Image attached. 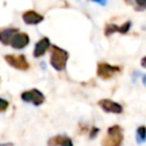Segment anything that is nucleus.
<instances>
[{
    "mask_svg": "<svg viewBox=\"0 0 146 146\" xmlns=\"http://www.w3.org/2000/svg\"><path fill=\"white\" fill-rule=\"evenodd\" d=\"M50 48V41L48 38H42L41 40H39L34 47V51H33V56L34 57H41L44 55V52Z\"/></svg>",
    "mask_w": 146,
    "mask_h": 146,
    "instance_id": "8",
    "label": "nucleus"
},
{
    "mask_svg": "<svg viewBox=\"0 0 146 146\" xmlns=\"http://www.w3.org/2000/svg\"><path fill=\"white\" fill-rule=\"evenodd\" d=\"M114 32H119V26L113 25V24H110V25H107L105 27V34L106 35H111Z\"/></svg>",
    "mask_w": 146,
    "mask_h": 146,
    "instance_id": "13",
    "label": "nucleus"
},
{
    "mask_svg": "<svg viewBox=\"0 0 146 146\" xmlns=\"http://www.w3.org/2000/svg\"><path fill=\"white\" fill-rule=\"evenodd\" d=\"M121 71L120 66H113L108 63H98L97 75L103 80H108Z\"/></svg>",
    "mask_w": 146,
    "mask_h": 146,
    "instance_id": "4",
    "label": "nucleus"
},
{
    "mask_svg": "<svg viewBox=\"0 0 146 146\" xmlns=\"http://www.w3.org/2000/svg\"><path fill=\"white\" fill-rule=\"evenodd\" d=\"M0 146H14L13 143H3V144H0Z\"/></svg>",
    "mask_w": 146,
    "mask_h": 146,
    "instance_id": "20",
    "label": "nucleus"
},
{
    "mask_svg": "<svg viewBox=\"0 0 146 146\" xmlns=\"http://www.w3.org/2000/svg\"><path fill=\"white\" fill-rule=\"evenodd\" d=\"M9 106V102L5 98H0V112H5Z\"/></svg>",
    "mask_w": 146,
    "mask_h": 146,
    "instance_id": "14",
    "label": "nucleus"
},
{
    "mask_svg": "<svg viewBox=\"0 0 146 146\" xmlns=\"http://www.w3.org/2000/svg\"><path fill=\"white\" fill-rule=\"evenodd\" d=\"M18 32L17 29H5L2 31H0V41L3 44H9L11 38L14 36V34Z\"/></svg>",
    "mask_w": 146,
    "mask_h": 146,
    "instance_id": "10",
    "label": "nucleus"
},
{
    "mask_svg": "<svg viewBox=\"0 0 146 146\" xmlns=\"http://www.w3.org/2000/svg\"><path fill=\"white\" fill-rule=\"evenodd\" d=\"M5 60L14 68L16 70H21V71H26L30 67L29 62L26 60L24 55H18V56H14V55H6L5 56Z\"/></svg>",
    "mask_w": 146,
    "mask_h": 146,
    "instance_id": "5",
    "label": "nucleus"
},
{
    "mask_svg": "<svg viewBox=\"0 0 146 146\" xmlns=\"http://www.w3.org/2000/svg\"><path fill=\"white\" fill-rule=\"evenodd\" d=\"M65 136L63 135H57V136H54V137H50V139H48V146H60L62 141L64 140Z\"/></svg>",
    "mask_w": 146,
    "mask_h": 146,
    "instance_id": "11",
    "label": "nucleus"
},
{
    "mask_svg": "<svg viewBox=\"0 0 146 146\" xmlns=\"http://www.w3.org/2000/svg\"><path fill=\"white\" fill-rule=\"evenodd\" d=\"M23 19L26 24H39L43 19V17L35 11H26L23 15Z\"/></svg>",
    "mask_w": 146,
    "mask_h": 146,
    "instance_id": "9",
    "label": "nucleus"
},
{
    "mask_svg": "<svg viewBox=\"0 0 146 146\" xmlns=\"http://www.w3.org/2000/svg\"><path fill=\"white\" fill-rule=\"evenodd\" d=\"M60 146H73V143H72V140H71L68 137L65 136V138H64V140L62 141Z\"/></svg>",
    "mask_w": 146,
    "mask_h": 146,
    "instance_id": "16",
    "label": "nucleus"
},
{
    "mask_svg": "<svg viewBox=\"0 0 146 146\" xmlns=\"http://www.w3.org/2000/svg\"><path fill=\"white\" fill-rule=\"evenodd\" d=\"M141 79H143V82H144V84L146 86V75H143V76H141Z\"/></svg>",
    "mask_w": 146,
    "mask_h": 146,
    "instance_id": "21",
    "label": "nucleus"
},
{
    "mask_svg": "<svg viewBox=\"0 0 146 146\" xmlns=\"http://www.w3.org/2000/svg\"><path fill=\"white\" fill-rule=\"evenodd\" d=\"M92 1L98 2V3H100V5H105V3H106V0H92Z\"/></svg>",
    "mask_w": 146,
    "mask_h": 146,
    "instance_id": "19",
    "label": "nucleus"
},
{
    "mask_svg": "<svg viewBox=\"0 0 146 146\" xmlns=\"http://www.w3.org/2000/svg\"><path fill=\"white\" fill-rule=\"evenodd\" d=\"M21 98L25 103H31L35 106H40L41 104L44 103V99H46L44 95L38 89H30V90L23 91L21 94Z\"/></svg>",
    "mask_w": 146,
    "mask_h": 146,
    "instance_id": "3",
    "label": "nucleus"
},
{
    "mask_svg": "<svg viewBox=\"0 0 146 146\" xmlns=\"http://www.w3.org/2000/svg\"><path fill=\"white\" fill-rule=\"evenodd\" d=\"M98 132H99V129H98L97 127H91V128H90V132H89V138H90V139H94V138L97 136Z\"/></svg>",
    "mask_w": 146,
    "mask_h": 146,
    "instance_id": "15",
    "label": "nucleus"
},
{
    "mask_svg": "<svg viewBox=\"0 0 146 146\" xmlns=\"http://www.w3.org/2000/svg\"><path fill=\"white\" fill-rule=\"evenodd\" d=\"M99 107L106 112V113H113V114H121L123 112V107L121 104L113 102L111 99H100L98 102Z\"/></svg>",
    "mask_w": 146,
    "mask_h": 146,
    "instance_id": "6",
    "label": "nucleus"
},
{
    "mask_svg": "<svg viewBox=\"0 0 146 146\" xmlns=\"http://www.w3.org/2000/svg\"><path fill=\"white\" fill-rule=\"evenodd\" d=\"M29 42H30V39H29V35L26 33L16 32L14 34V36L11 38L9 44L15 49H23L29 44Z\"/></svg>",
    "mask_w": 146,
    "mask_h": 146,
    "instance_id": "7",
    "label": "nucleus"
},
{
    "mask_svg": "<svg viewBox=\"0 0 146 146\" xmlns=\"http://www.w3.org/2000/svg\"><path fill=\"white\" fill-rule=\"evenodd\" d=\"M140 64H141V66H143V67H145V68H146V56H145V57L141 59Z\"/></svg>",
    "mask_w": 146,
    "mask_h": 146,
    "instance_id": "18",
    "label": "nucleus"
},
{
    "mask_svg": "<svg viewBox=\"0 0 146 146\" xmlns=\"http://www.w3.org/2000/svg\"><path fill=\"white\" fill-rule=\"evenodd\" d=\"M136 2L138 3V5H144V6H146V0H136Z\"/></svg>",
    "mask_w": 146,
    "mask_h": 146,
    "instance_id": "17",
    "label": "nucleus"
},
{
    "mask_svg": "<svg viewBox=\"0 0 146 146\" xmlns=\"http://www.w3.org/2000/svg\"><path fill=\"white\" fill-rule=\"evenodd\" d=\"M123 143V131L119 124L111 125L106 136L102 139V146H121Z\"/></svg>",
    "mask_w": 146,
    "mask_h": 146,
    "instance_id": "1",
    "label": "nucleus"
},
{
    "mask_svg": "<svg viewBox=\"0 0 146 146\" xmlns=\"http://www.w3.org/2000/svg\"><path fill=\"white\" fill-rule=\"evenodd\" d=\"M146 140V127L145 125H139L137 129V141L139 144L144 143Z\"/></svg>",
    "mask_w": 146,
    "mask_h": 146,
    "instance_id": "12",
    "label": "nucleus"
},
{
    "mask_svg": "<svg viewBox=\"0 0 146 146\" xmlns=\"http://www.w3.org/2000/svg\"><path fill=\"white\" fill-rule=\"evenodd\" d=\"M68 59V52L57 46L51 47V55H50V65L56 71H63L66 67V63Z\"/></svg>",
    "mask_w": 146,
    "mask_h": 146,
    "instance_id": "2",
    "label": "nucleus"
}]
</instances>
